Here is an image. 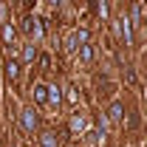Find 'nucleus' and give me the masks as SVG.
I'll return each instance as SVG.
<instances>
[{"mask_svg": "<svg viewBox=\"0 0 147 147\" xmlns=\"http://www.w3.org/2000/svg\"><path fill=\"white\" fill-rule=\"evenodd\" d=\"M37 125H40V116L34 113V108H23L20 110V127L26 130V133H34Z\"/></svg>", "mask_w": 147, "mask_h": 147, "instance_id": "obj_1", "label": "nucleus"}, {"mask_svg": "<svg viewBox=\"0 0 147 147\" xmlns=\"http://www.w3.org/2000/svg\"><path fill=\"white\" fill-rule=\"evenodd\" d=\"M34 102L37 105H45V85H40V82L34 85Z\"/></svg>", "mask_w": 147, "mask_h": 147, "instance_id": "obj_13", "label": "nucleus"}, {"mask_svg": "<svg viewBox=\"0 0 147 147\" xmlns=\"http://www.w3.org/2000/svg\"><path fill=\"white\" fill-rule=\"evenodd\" d=\"M105 116H108V122H119V119L125 116V105H122V102H113V105L108 108V113H105Z\"/></svg>", "mask_w": 147, "mask_h": 147, "instance_id": "obj_10", "label": "nucleus"}, {"mask_svg": "<svg viewBox=\"0 0 147 147\" xmlns=\"http://www.w3.org/2000/svg\"><path fill=\"white\" fill-rule=\"evenodd\" d=\"M6 76H9V82H17V76H20V62L14 57L6 59Z\"/></svg>", "mask_w": 147, "mask_h": 147, "instance_id": "obj_7", "label": "nucleus"}, {"mask_svg": "<svg viewBox=\"0 0 147 147\" xmlns=\"http://www.w3.org/2000/svg\"><path fill=\"white\" fill-rule=\"evenodd\" d=\"M45 102L54 105V108H59L62 105V88L59 85H45Z\"/></svg>", "mask_w": 147, "mask_h": 147, "instance_id": "obj_4", "label": "nucleus"}, {"mask_svg": "<svg viewBox=\"0 0 147 147\" xmlns=\"http://www.w3.org/2000/svg\"><path fill=\"white\" fill-rule=\"evenodd\" d=\"M79 57H82V62H91V59H93V45H91V42L79 45Z\"/></svg>", "mask_w": 147, "mask_h": 147, "instance_id": "obj_11", "label": "nucleus"}, {"mask_svg": "<svg viewBox=\"0 0 147 147\" xmlns=\"http://www.w3.org/2000/svg\"><path fill=\"white\" fill-rule=\"evenodd\" d=\"M119 23H122L119 28H122V37H125V45H133V23H130V17H122Z\"/></svg>", "mask_w": 147, "mask_h": 147, "instance_id": "obj_9", "label": "nucleus"}, {"mask_svg": "<svg viewBox=\"0 0 147 147\" xmlns=\"http://www.w3.org/2000/svg\"><path fill=\"white\" fill-rule=\"evenodd\" d=\"M74 40H76V45H85V42H88V28H79V31L74 34Z\"/></svg>", "mask_w": 147, "mask_h": 147, "instance_id": "obj_14", "label": "nucleus"}, {"mask_svg": "<svg viewBox=\"0 0 147 147\" xmlns=\"http://www.w3.org/2000/svg\"><path fill=\"white\" fill-rule=\"evenodd\" d=\"M23 31H26L28 37H34V40H42V23L28 14V17L23 20Z\"/></svg>", "mask_w": 147, "mask_h": 147, "instance_id": "obj_2", "label": "nucleus"}, {"mask_svg": "<svg viewBox=\"0 0 147 147\" xmlns=\"http://www.w3.org/2000/svg\"><path fill=\"white\" fill-rule=\"evenodd\" d=\"M14 37H17V28H14L11 23H3V26H0V42H3V45H9V48H11Z\"/></svg>", "mask_w": 147, "mask_h": 147, "instance_id": "obj_5", "label": "nucleus"}, {"mask_svg": "<svg viewBox=\"0 0 147 147\" xmlns=\"http://www.w3.org/2000/svg\"><path fill=\"white\" fill-rule=\"evenodd\" d=\"M85 127H88V119L76 110V113H71V119H68V130H71L74 136H82L85 133Z\"/></svg>", "mask_w": 147, "mask_h": 147, "instance_id": "obj_3", "label": "nucleus"}, {"mask_svg": "<svg viewBox=\"0 0 147 147\" xmlns=\"http://www.w3.org/2000/svg\"><path fill=\"white\" fill-rule=\"evenodd\" d=\"M40 147H59V136H57L54 130L40 133Z\"/></svg>", "mask_w": 147, "mask_h": 147, "instance_id": "obj_8", "label": "nucleus"}, {"mask_svg": "<svg viewBox=\"0 0 147 147\" xmlns=\"http://www.w3.org/2000/svg\"><path fill=\"white\" fill-rule=\"evenodd\" d=\"M65 99H68L71 105H76V102H79V93H76V88H68V93H65Z\"/></svg>", "mask_w": 147, "mask_h": 147, "instance_id": "obj_17", "label": "nucleus"}, {"mask_svg": "<svg viewBox=\"0 0 147 147\" xmlns=\"http://www.w3.org/2000/svg\"><path fill=\"white\" fill-rule=\"evenodd\" d=\"M91 9H93V11H96V14H99V17H108V11H110V9H108V3H105V0H102V3H99V0H93V3H91Z\"/></svg>", "mask_w": 147, "mask_h": 147, "instance_id": "obj_12", "label": "nucleus"}, {"mask_svg": "<svg viewBox=\"0 0 147 147\" xmlns=\"http://www.w3.org/2000/svg\"><path fill=\"white\" fill-rule=\"evenodd\" d=\"M37 59H40V68H42V71L51 68V57H48V54H37Z\"/></svg>", "mask_w": 147, "mask_h": 147, "instance_id": "obj_16", "label": "nucleus"}, {"mask_svg": "<svg viewBox=\"0 0 147 147\" xmlns=\"http://www.w3.org/2000/svg\"><path fill=\"white\" fill-rule=\"evenodd\" d=\"M34 59H37V45H34V42L23 45V54H20V59H17V62H23V65H31Z\"/></svg>", "mask_w": 147, "mask_h": 147, "instance_id": "obj_6", "label": "nucleus"}, {"mask_svg": "<svg viewBox=\"0 0 147 147\" xmlns=\"http://www.w3.org/2000/svg\"><path fill=\"white\" fill-rule=\"evenodd\" d=\"M130 23H136V20H142V3H133V9H130Z\"/></svg>", "mask_w": 147, "mask_h": 147, "instance_id": "obj_15", "label": "nucleus"}]
</instances>
